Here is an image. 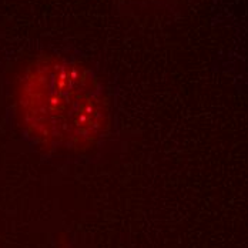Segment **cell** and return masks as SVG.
Here are the masks:
<instances>
[{"instance_id": "cell-1", "label": "cell", "mask_w": 248, "mask_h": 248, "mask_svg": "<svg viewBox=\"0 0 248 248\" xmlns=\"http://www.w3.org/2000/svg\"><path fill=\"white\" fill-rule=\"evenodd\" d=\"M12 99L22 134L50 153L84 154L111 133L113 110L104 83L73 57L50 53L27 62Z\"/></svg>"}]
</instances>
